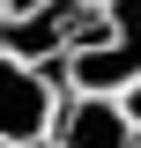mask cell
Masks as SVG:
<instances>
[{
	"mask_svg": "<svg viewBox=\"0 0 141 148\" xmlns=\"http://www.w3.org/2000/svg\"><path fill=\"white\" fill-rule=\"evenodd\" d=\"M59 89H67L59 82V59H15V52H0V141L45 148Z\"/></svg>",
	"mask_w": 141,
	"mask_h": 148,
	"instance_id": "obj_1",
	"label": "cell"
},
{
	"mask_svg": "<svg viewBox=\"0 0 141 148\" xmlns=\"http://www.w3.org/2000/svg\"><path fill=\"white\" fill-rule=\"evenodd\" d=\"M141 133L126 126L119 96H89V89H59L52 126H45V148H134Z\"/></svg>",
	"mask_w": 141,
	"mask_h": 148,
	"instance_id": "obj_2",
	"label": "cell"
},
{
	"mask_svg": "<svg viewBox=\"0 0 141 148\" xmlns=\"http://www.w3.org/2000/svg\"><path fill=\"white\" fill-rule=\"evenodd\" d=\"M59 82L89 96H119L126 82H141V37H97V45L59 52Z\"/></svg>",
	"mask_w": 141,
	"mask_h": 148,
	"instance_id": "obj_3",
	"label": "cell"
},
{
	"mask_svg": "<svg viewBox=\"0 0 141 148\" xmlns=\"http://www.w3.org/2000/svg\"><path fill=\"white\" fill-rule=\"evenodd\" d=\"M104 30L111 37H141V0H104Z\"/></svg>",
	"mask_w": 141,
	"mask_h": 148,
	"instance_id": "obj_4",
	"label": "cell"
},
{
	"mask_svg": "<svg viewBox=\"0 0 141 148\" xmlns=\"http://www.w3.org/2000/svg\"><path fill=\"white\" fill-rule=\"evenodd\" d=\"M119 111H126V126L141 133V82H126V89H119ZM134 148H141V141H134Z\"/></svg>",
	"mask_w": 141,
	"mask_h": 148,
	"instance_id": "obj_5",
	"label": "cell"
},
{
	"mask_svg": "<svg viewBox=\"0 0 141 148\" xmlns=\"http://www.w3.org/2000/svg\"><path fill=\"white\" fill-rule=\"evenodd\" d=\"M0 148H15V141H0Z\"/></svg>",
	"mask_w": 141,
	"mask_h": 148,
	"instance_id": "obj_6",
	"label": "cell"
},
{
	"mask_svg": "<svg viewBox=\"0 0 141 148\" xmlns=\"http://www.w3.org/2000/svg\"><path fill=\"white\" fill-rule=\"evenodd\" d=\"M97 8H104V0H97Z\"/></svg>",
	"mask_w": 141,
	"mask_h": 148,
	"instance_id": "obj_7",
	"label": "cell"
}]
</instances>
